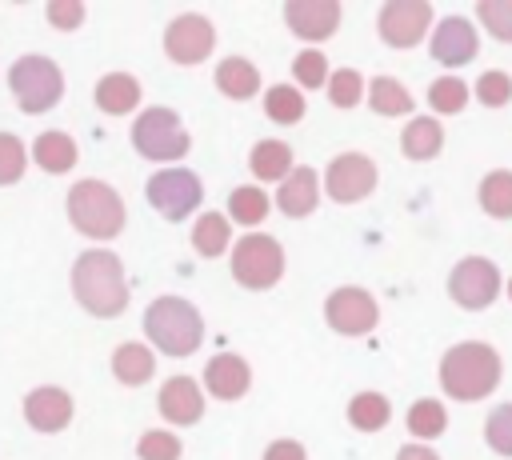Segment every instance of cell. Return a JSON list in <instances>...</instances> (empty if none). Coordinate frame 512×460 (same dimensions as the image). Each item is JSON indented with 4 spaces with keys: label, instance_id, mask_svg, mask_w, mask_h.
I'll return each mask as SVG.
<instances>
[{
    "label": "cell",
    "instance_id": "cell-19",
    "mask_svg": "<svg viewBox=\"0 0 512 460\" xmlns=\"http://www.w3.org/2000/svg\"><path fill=\"white\" fill-rule=\"evenodd\" d=\"M320 188H324V180L316 176V168L296 164V168H292V176L276 188V208H280L284 216H292V220L312 216V212H316V204H320Z\"/></svg>",
    "mask_w": 512,
    "mask_h": 460
},
{
    "label": "cell",
    "instance_id": "cell-39",
    "mask_svg": "<svg viewBox=\"0 0 512 460\" xmlns=\"http://www.w3.org/2000/svg\"><path fill=\"white\" fill-rule=\"evenodd\" d=\"M476 20L504 44H512V0H480Z\"/></svg>",
    "mask_w": 512,
    "mask_h": 460
},
{
    "label": "cell",
    "instance_id": "cell-33",
    "mask_svg": "<svg viewBox=\"0 0 512 460\" xmlns=\"http://www.w3.org/2000/svg\"><path fill=\"white\" fill-rule=\"evenodd\" d=\"M468 96H472V88H468L460 76H440V80H432V88H428V104H432V112H440V116L464 112Z\"/></svg>",
    "mask_w": 512,
    "mask_h": 460
},
{
    "label": "cell",
    "instance_id": "cell-21",
    "mask_svg": "<svg viewBox=\"0 0 512 460\" xmlns=\"http://www.w3.org/2000/svg\"><path fill=\"white\" fill-rule=\"evenodd\" d=\"M32 160H36L48 176H64V172L76 168L80 152H76V140H72L68 132H40V136L32 140Z\"/></svg>",
    "mask_w": 512,
    "mask_h": 460
},
{
    "label": "cell",
    "instance_id": "cell-17",
    "mask_svg": "<svg viewBox=\"0 0 512 460\" xmlns=\"http://www.w3.org/2000/svg\"><path fill=\"white\" fill-rule=\"evenodd\" d=\"M156 408H160V416L168 424L188 428V424H196L204 416V392H200V384L192 376H172V380H164V388L156 396Z\"/></svg>",
    "mask_w": 512,
    "mask_h": 460
},
{
    "label": "cell",
    "instance_id": "cell-18",
    "mask_svg": "<svg viewBox=\"0 0 512 460\" xmlns=\"http://www.w3.org/2000/svg\"><path fill=\"white\" fill-rule=\"evenodd\" d=\"M204 388L216 400H240L252 388V368L236 352H220L204 364Z\"/></svg>",
    "mask_w": 512,
    "mask_h": 460
},
{
    "label": "cell",
    "instance_id": "cell-20",
    "mask_svg": "<svg viewBox=\"0 0 512 460\" xmlns=\"http://www.w3.org/2000/svg\"><path fill=\"white\" fill-rule=\"evenodd\" d=\"M140 104V80L132 72H108L96 80V108L108 116H128Z\"/></svg>",
    "mask_w": 512,
    "mask_h": 460
},
{
    "label": "cell",
    "instance_id": "cell-16",
    "mask_svg": "<svg viewBox=\"0 0 512 460\" xmlns=\"http://www.w3.org/2000/svg\"><path fill=\"white\" fill-rule=\"evenodd\" d=\"M72 396L64 392V388H56V384H44V388H32L28 396H24V420H28V428H36V432H64L68 424H72Z\"/></svg>",
    "mask_w": 512,
    "mask_h": 460
},
{
    "label": "cell",
    "instance_id": "cell-29",
    "mask_svg": "<svg viewBox=\"0 0 512 460\" xmlns=\"http://www.w3.org/2000/svg\"><path fill=\"white\" fill-rule=\"evenodd\" d=\"M480 208L492 220H512V172L496 168L480 180Z\"/></svg>",
    "mask_w": 512,
    "mask_h": 460
},
{
    "label": "cell",
    "instance_id": "cell-27",
    "mask_svg": "<svg viewBox=\"0 0 512 460\" xmlns=\"http://www.w3.org/2000/svg\"><path fill=\"white\" fill-rule=\"evenodd\" d=\"M392 420V404L384 392H356L348 400V424L356 432H380Z\"/></svg>",
    "mask_w": 512,
    "mask_h": 460
},
{
    "label": "cell",
    "instance_id": "cell-22",
    "mask_svg": "<svg viewBox=\"0 0 512 460\" xmlns=\"http://www.w3.org/2000/svg\"><path fill=\"white\" fill-rule=\"evenodd\" d=\"M400 148L408 160H432L444 148V124L436 116H412L400 132Z\"/></svg>",
    "mask_w": 512,
    "mask_h": 460
},
{
    "label": "cell",
    "instance_id": "cell-38",
    "mask_svg": "<svg viewBox=\"0 0 512 460\" xmlns=\"http://www.w3.org/2000/svg\"><path fill=\"white\" fill-rule=\"evenodd\" d=\"M28 156L32 152L20 144V136L0 132V184H16L24 176V168H28Z\"/></svg>",
    "mask_w": 512,
    "mask_h": 460
},
{
    "label": "cell",
    "instance_id": "cell-15",
    "mask_svg": "<svg viewBox=\"0 0 512 460\" xmlns=\"http://www.w3.org/2000/svg\"><path fill=\"white\" fill-rule=\"evenodd\" d=\"M480 52V36L464 16H444L432 32V60L444 68H460Z\"/></svg>",
    "mask_w": 512,
    "mask_h": 460
},
{
    "label": "cell",
    "instance_id": "cell-32",
    "mask_svg": "<svg viewBox=\"0 0 512 460\" xmlns=\"http://www.w3.org/2000/svg\"><path fill=\"white\" fill-rule=\"evenodd\" d=\"M264 112L272 124H300L304 120V92H296L292 84H272L264 92Z\"/></svg>",
    "mask_w": 512,
    "mask_h": 460
},
{
    "label": "cell",
    "instance_id": "cell-11",
    "mask_svg": "<svg viewBox=\"0 0 512 460\" xmlns=\"http://www.w3.org/2000/svg\"><path fill=\"white\" fill-rule=\"evenodd\" d=\"M324 192L336 204H356L376 192V164L364 152H344L324 168Z\"/></svg>",
    "mask_w": 512,
    "mask_h": 460
},
{
    "label": "cell",
    "instance_id": "cell-5",
    "mask_svg": "<svg viewBox=\"0 0 512 460\" xmlns=\"http://www.w3.org/2000/svg\"><path fill=\"white\" fill-rule=\"evenodd\" d=\"M8 92L20 104V112L40 116V112H48V108L60 104V96H64V72L48 56H36V52L32 56H20L8 68Z\"/></svg>",
    "mask_w": 512,
    "mask_h": 460
},
{
    "label": "cell",
    "instance_id": "cell-28",
    "mask_svg": "<svg viewBox=\"0 0 512 460\" xmlns=\"http://www.w3.org/2000/svg\"><path fill=\"white\" fill-rule=\"evenodd\" d=\"M368 108L376 116H408L412 112V92L396 76H376L368 84Z\"/></svg>",
    "mask_w": 512,
    "mask_h": 460
},
{
    "label": "cell",
    "instance_id": "cell-31",
    "mask_svg": "<svg viewBox=\"0 0 512 460\" xmlns=\"http://www.w3.org/2000/svg\"><path fill=\"white\" fill-rule=\"evenodd\" d=\"M404 424H408V432H412L416 440H436V436H444V428H448V412H444L440 400L424 396V400H416V404L408 408Z\"/></svg>",
    "mask_w": 512,
    "mask_h": 460
},
{
    "label": "cell",
    "instance_id": "cell-41",
    "mask_svg": "<svg viewBox=\"0 0 512 460\" xmlns=\"http://www.w3.org/2000/svg\"><path fill=\"white\" fill-rule=\"evenodd\" d=\"M44 16H48V24H52V28L72 32V28H80V24H84L88 8H84L80 0H52V4L44 8Z\"/></svg>",
    "mask_w": 512,
    "mask_h": 460
},
{
    "label": "cell",
    "instance_id": "cell-10",
    "mask_svg": "<svg viewBox=\"0 0 512 460\" xmlns=\"http://www.w3.org/2000/svg\"><path fill=\"white\" fill-rule=\"evenodd\" d=\"M376 28L388 48H416L432 28V4L428 0H388L376 16Z\"/></svg>",
    "mask_w": 512,
    "mask_h": 460
},
{
    "label": "cell",
    "instance_id": "cell-24",
    "mask_svg": "<svg viewBox=\"0 0 512 460\" xmlns=\"http://www.w3.org/2000/svg\"><path fill=\"white\" fill-rule=\"evenodd\" d=\"M216 88L228 96V100H252L260 92V72L252 60L244 56H228L216 64Z\"/></svg>",
    "mask_w": 512,
    "mask_h": 460
},
{
    "label": "cell",
    "instance_id": "cell-13",
    "mask_svg": "<svg viewBox=\"0 0 512 460\" xmlns=\"http://www.w3.org/2000/svg\"><path fill=\"white\" fill-rule=\"evenodd\" d=\"M212 48H216V28H212L208 16L188 12V16H176V20L164 28V52H168L172 64L192 68V64L208 60Z\"/></svg>",
    "mask_w": 512,
    "mask_h": 460
},
{
    "label": "cell",
    "instance_id": "cell-43",
    "mask_svg": "<svg viewBox=\"0 0 512 460\" xmlns=\"http://www.w3.org/2000/svg\"><path fill=\"white\" fill-rule=\"evenodd\" d=\"M396 460H440L428 444H404L400 452H396Z\"/></svg>",
    "mask_w": 512,
    "mask_h": 460
},
{
    "label": "cell",
    "instance_id": "cell-26",
    "mask_svg": "<svg viewBox=\"0 0 512 460\" xmlns=\"http://www.w3.org/2000/svg\"><path fill=\"white\" fill-rule=\"evenodd\" d=\"M228 244H232V220H228V216H220V212H204V216L192 224V248H196L204 260L224 256Z\"/></svg>",
    "mask_w": 512,
    "mask_h": 460
},
{
    "label": "cell",
    "instance_id": "cell-8",
    "mask_svg": "<svg viewBox=\"0 0 512 460\" xmlns=\"http://www.w3.org/2000/svg\"><path fill=\"white\" fill-rule=\"evenodd\" d=\"M144 196L148 204L164 216V220H184L200 208L204 200V188H200V176L188 172V168H160L148 184H144Z\"/></svg>",
    "mask_w": 512,
    "mask_h": 460
},
{
    "label": "cell",
    "instance_id": "cell-23",
    "mask_svg": "<svg viewBox=\"0 0 512 460\" xmlns=\"http://www.w3.org/2000/svg\"><path fill=\"white\" fill-rule=\"evenodd\" d=\"M152 372H156V356H152V348H148V344L128 340V344H120V348L112 352V376H116L120 384H128V388L148 384V380H152Z\"/></svg>",
    "mask_w": 512,
    "mask_h": 460
},
{
    "label": "cell",
    "instance_id": "cell-7",
    "mask_svg": "<svg viewBox=\"0 0 512 460\" xmlns=\"http://www.w3.org/2000/svg\"><path fill=\"white\" fill-rule=\"evenodd\" d=\"M284 276V248L276 236L264 232H248L240 236V244L232 248V280L248 292H264L272 284H280Z\"/></svg>",
    "mask_w": 512,
    "mask_h": 460
},
{
    "label": "cell",
    "instance_id": "cell-30",
    "mask_svg": "<svg viewBox=\"0 0 512 460\" xmlns=\"http://www.w3.org/2000/svg\"><path fill=\"white\" fill-rule=\"evenodd\" d=\"M264 216H268V192H264V188L240 184V188L228 192V220L252 228V224H260Z\"/></svg>",
    "mask_w": 512,
    "mask_h": 460
},
{
    "label": "cell",
    "instance_id": "cell-25",
    "mask_svg": "<svg viewBox=\"0 0 512 460\" xmlns=\"http://www.w3.org/2000/svg\"><path fill=\"white\" fill-rule=\"evenodd\" d=\"M248 168H252V176L256 180H264V184H284L288 176H292V148L284 144V140H260L256 148H252V156H248Z\"/></svg>",
    "mask_w": 512,
    "mask_h": 460
},
{
    "label": "cell",
    "instance_id": "cell-14",
    "mask_svg": "<svg viewBox=\"0 0 512 460\" xmlns=\"http://www.w3.org/2000/svg\"><path fill=\"white\" fill-rule=\"evenodd\" d=\"M340 16H344V8L336 0H288L284 4L288 32L300 36V40H312V44L328 40L340 28Z\"/></svg>",
    "mask_w": 512,
    "mask_h": 460
},
{
    "label": "cell",
    "instance_id": "cell-9",
    "mask_svg": "<svg viewBox=\"0 0 512 460\" xmlns=\"http://www.w3.org/2000/svg\"><path fill=\"white\" fill-rule=\"evenodd\" d=\"M448 296H452V304H460L468 312L488 308L500 296V268L484 256L456 260V268L448 272Z\"/></svg>",
    "mask_w": 512,
    "mask_h": 460
},
{
    "label": "cell",
    "instance_id": "cell-12",
    "mask_svg": "<svg viewBox=\"0 0 512 460\" xmlns=\"http://www.w3.org/2000/svg\"><path fill=\"white\" fill-rule=\"evenodd\" d=\"M324 320H328V328L340 332V336H364V332L376 328L380 308H376V300H372L364 288L344 284V288L328 292V300H324Z\"/></svg>",
    "mask_w": 512,
    "mask_h": 460
},
{
    "label": "cell",
    "instance_id": "cell-34",
    "mask_svg": "<svg viewBox=\"0 0 512 460\" xmlns=\"http://www.w3.org/2000/svg\"><path fill=\"white\" fill-rule=\"evenodd\" d=\"M364 76L356 72V68H336L332 76H328V104L332 108H356L360 100H364Z\"/></svg>",
    "mask_w": 512,
    "mask_h": 460
},
{
    "label": "cell",
    "instance_id": "cell-37",
    "mask_svg": "<svg viewBox=\"0 0 512 460\" xmlns=\"http://www.w3.org/2000/svg\"><path fill=\"white\" fill-rule=\"evenodd\" d=\"M292 76H296V84H304V88H320V84H328V56L320 52V48H304V52H296V60H292Z\"/></svg>",
    "mask_w": 512,
    "mask_h": 460
},
{
    "label": "cell",
    "instance_id": "cell-40",
    "mask_svg": "<svg viewBox=\"0 0 512 460\" xmlns=\"http://www.w3.org/2000/svg\"><path fill=\"white\" fill-rule=\"evenodd\" d=\"M476 100L484 104V108H504L508 100H512V76L508 72H500V68H488L480 80H476Z\"/></svg>",
    "mask_w": 512,
    "mask_h": 460
},
{
    "label": "cell",
    "instance_id": "cell-44",
    "mask_svg": "<svg viewBox=\"0 0 512 460\" xmlns=\"http://www.w3.org/2000/svg\"><path fill=\"white\" fill-rule=\"evenodd\" d=\"M508 296H512V280H508Z\"/></svg>",
    "mask_w": 512,
    "mask_h": 460
},
{
    "label": "cell",
    "instance_id": "cell-3",
    "mask_svg": "<svg viewBox=\"0 0 512 460\" xmlns=\"http://www.w3.org/2000/svg\"><path fill=\"white\" fill-rule=\"evenodd\" d=\"M64 208H68L72 228L80 236H88V240H116L124 232V220H128L120 192L112 184H104V180H80V184H72Z\"/></svg>",
    "mask_w": 512,
    "mask_h": 460
},
{
    "label": "cell",
    "instance_id": "cell-36",
    "mask_svg": "<svg viewBox=\"0 0 512 460\" xmlns=\"http://www.w3.org/2000/svg\"><path fill=\"white\" fill-rule=\"evenodd\" d=\"M484 444L496 456H512V404H500L484 420Z\"/></svg>",
    "mask_w": 512,
    "mask_h": 460
},
{
    "label": "cell",
    "instance_id": "cell-42",
    "mask_svg": "<svg viewBox=\"0 0 512 460\" xmlns=\"http://www.w3.org/2000/svg\"><path fill=\"white\" fill-rule=\"evenodd\" d=\"M264 460H308V452H304V444H296V440H272V444L264 448Z\"/></svg>",
    "mask_w": 512,
    "mask_h": 460
},
{
    "label": "cell",
    "instance_id": "cell-35",
    "mask_svg": "<svg viewBox=\"0 0 512 460\" xmlns=\"http://www.w3.org/2000/svg\"><path fill=\"white\" fill-rule=\"evenodd\" d=\"M136 456H140V460H180V456H184V444H180L176 432H168V428H152V432L140 436Z\"/></svg>",
    "mask_w": 512,
    "mask_h": 460
},
{
    "label": "cell",
    "instance_id": "cell-6",
    "mask_svg": "<svg viewBox=\"0 0 512 460\" xmlns=\"http://www.w3.org/2000/svg\"><path fill=\"white\" fill-rule=\"evenodd\" d=\"M132 148L144 156V160H156V164H168V160H180L188 156L192 148V136L184 132L180 116L164 104L156 108H144L132 124Z\"/></svg>",
    "mask_w": 512,
    "mask_h": 460
},
{
    "label": "cell",
    "instance_id": "cell-1",
    "mask_svg": "<svg viewBox=\"0 0 512 460\" xmlns=\"http://www.w3.org/2000/svg\"><path fill=\"white\" fill-rule=\"evenodd\" d=\"M72 296L88 316L112 320L128 308V280L124 264L108 248H88L72 264Z\"/></svg>",
    "mask_w": 512,
    "mask_h": 460
},
{
    "label": "cell",
    "instance_id": "cell-2",
    "mask_svg": "<svg viewBox=\"0 0 512 460\" xmlns=\"http://www.w3.org/2000/svg\"><path fill=\"white\" fill-rule=\"evenodd\" d=\"M500 376H504V364H500L496 348L484 344V340L452 344L444 352V360H440V388H444V396L464 400V404L492 396Z\"/></svg>",
    "mask_w": 512,
    "mask_h": 460
},
{
    "label": "cell",
    "instance_id": "cell-4",
    "mask_svg": "<svg viewBox=\"0 0 512 460\" xmlns=\"http://www.w3.org/2000/svg\"><path fill=\"white\" fill-rule=\"evenodd\" d=\"M144 336L168 356H192L204 340L200 312L180 296H156L144 308Z\"/></svg>",
    "mask_w": 512,
    "mask_h": 460
}]
</instances>
